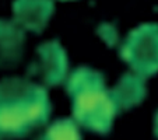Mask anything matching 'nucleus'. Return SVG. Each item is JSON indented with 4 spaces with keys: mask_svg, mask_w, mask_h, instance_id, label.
<instances>
[{
    "mask_svg": "<svg viewBox=\"0 0 158 140\" xmlns=\"http://www.w3.org/2000/svg\"><path fill=\"white\" fill-rule=\"evenodd\" d=\"M98 34L102 36V39H104V41L106 42L109 46H112V45L116 44V41H118V34H116V31H115L114 28L110 27L109 24L101 25V27L98 28Z\"/></svg>",
    "mask_w": 158,
    "mask_h": 140,
    "instance_id": "9",
    "label": "nucleus"
},
{
    "mask_svg": "<svg viewBox=\"0 0 158 140\" xmlns=\"http://www.w3.org/2000/svg\"><path fill=\"white\" fill-rule=\"evenodd\" d=\"M137 76L146 78L158 73V24H141L127 34L119 51Z\"/></svg>",
    "mask_w": 158,
    "mask_h": 140,
    "instance_id": "3",
    "label": "nucleus"
},
{
    "mask_svg": "<svg viewBox=\"0 0 158 140\" xmlns=\"http://www.w3.org/2000/svg\"><path fill=\"white\" fill-rule=\"evenodd\" d=\"M66 91L72 98V112L77 125L94 133H109L119 112L102 73L80 66L67 77Z\"/></svg>",
    "mask_w": 158,
    "mask_h": 140,
    "instance_id": "2",
    "label": "nucleus"
},
{
    "mask_svg": "<svg viewBox=\"0 0 158 140\" xmlns=\"http://www.w3.org/2000/svg\"><path fill=\"white\" fill-rule=\"evenodd\" d=\"M0 140H6V137H4L3 134H0Z\"/></svg>",
    "mask_w": 158,
    "mask_h": 140,
    "instance_id": "11",
    "label": "nucleus"
},
{
    "mask_svg": "<svg viewBox=\"0 0 158 140\" xmlns=\"http://www.w3.org/2000/svg\"><path fill=\"white\" fill-rule=\"evenodd\" d=\"M154 134L158 137V112L155 113V122H154Z\"/></svg>",
    "mask_w": 158,
    "mask_h": 140,
    "instance_id": "10",
    "label": "nucleus"
},
{
    "mask_svg": "<svg viewBox=\"0 0 158 140\" xmlns=\"http://www.w3.org/2000/svg\"><path fill=\"white\" fill-rule=\"evenodd\" d=\"M38 59L28 67V76H38L48 87L60 86L67 80L69 59L59 41H48L36 49Z\"/></svg>",
    "mask_w": 158,
    "mask_h": 140,
    "instance_id": "4",
    "label": "nucleus"
},
{
    "mask_svg": "<svg viewBox=\"0 0 158 140\" xmlns=\"http://www.w3.org/2000/svg\"><path fill=\"white\" fill-rule=\"evenodd\" d=\"M14 23L21 30L41 32L53 14V3L51 2H15Z\"/></svg>",
    "mask_w": 158,
    "mask_h": 140,
    "instance_id": "5",
    "label": "nucleus"
},
{
    "mask_svg": "<svg viewBox=\"0 0 158 140\" xmlns=\"http://www.w3.org/2000/svg\"><path fill=\"white\" fill-rule=\"evenodd\" d=\"M35 140H81V134L74 121L57 119Z\"/></svg>",
    "mask_w": 158,
    "mask_h": 140,
    "instance_id": "8",
    "label": "nucleus"
},
{
    "mask_svg": "<svg viewBox=\"0 0 158 140\" xmlns=\"http://www.w3.org/2000/svg\"><path fill=\"white\" fill-rule=\"evenodd\" d=\"M110 92L116 104L118 112H122L140 104L147 95V88L143 77L134 73H126L110 90Z\"/></svg>",
    "mask_w": 158,
    "mask_h": 140,
    "instance_id": "7",
    "label": "nucleus"
},
{
    "mask_svg": "<svg viewBox=\"0 0 158 140\" xmlns=\"http://www.w3.org/2000/svg\"><path fill=\"white\" fill-rule=\"evenodd\" d=\"M24 31L15 23L0 18V69L15 66L23 57Z\"/></svg>",
    "mask_w": 158,
    "mask_h": 140,
    "instance_id": "6",
    "label": "nucleus"
},
{
    "mask_svg": "<svg viewBox=\"0 0 158 140\" xmlns=\"http://www.w3.org/2000/svg\"><path fill=\"white\" fill-rule=\"evenodd\" d=\"M52 105L48 92L28 78L0 81V134L23 139L48 122Z\"/></svg>",
    "mask_w": 158,
    "mask_h": 140,
    "instance_id": "1",
    "label": "nucleus"
}]
</instances>
